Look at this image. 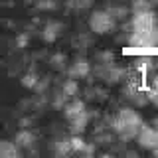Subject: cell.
<instances>
[{"label": "cell", "mask_w": 158, "mask_h": 158, "mask_svg": "<svg viewBox=\"0 0 158 158\" xmlns=\"http://www.w3.org/2000/svg\"><path fill=\"white\" fill-rule=\"evenodd\" d=\"M89 26L97 34H107L109 30L115 26V20H113V16L109 12H95L91 16V20H89Z\"/></svg>", "instance_id": "2"}, {"label": "cell", "mask_w": 158, "mask_h": 158, "mask_svg": "<svg viewBox=\"0 0 158 158\" xmlns=\"http://www.w3.org/2000/svg\"><path fill=\"white\" fill-rule=\"evenodd\" d=\"M18 156V144L10 140L0 142V158H16Z\"/></svg>", "instance_id": "4"}, {"label": "cell", "mask_w": 158, "mask_h": 158, "mask_svg": "<svg viewBox=\"0 0 158 158\" xmlns=\"http://www.w3.org/2000/svg\"><path fill=\"white\" fill-rule=\"evenodd\" d=\"M81 111H85V107H83L81 101H73V103H67V105H65V117H67V118L79 115Z\"/></svg>", "instance_id": "8"}, {"label": "cell", "mask_w": 158, "mask_h": 158, "mask_svg": "<svg viewBox=\"0 0 158 158\" xmlns=\"http://www.w3.org/2000/svg\"><path fill=\"white\" fill-rule=\"evenodd\" d=\"M59 32H61V24H57V22H49L48 26L44 28L42 36H44V40H46V42H53V40H57Z\"/></svg>", "instance_id": "5"}, {"label": "cell", "mask_w": 158, "mask_h": 158, "mask_svg": "<svg viewBox=\"0 0 158 158\" xmlns=\"http://www.w3.org/2000/svg\"><path fill=\"white\" fill-rule=\"evenodd\" d=\"M69 73H71V77H85L89 73V63L85 59H77L71 65V69H69Z\"/></svg>", "instance_id": "6"}, {"label": "cell", "mask_w": 158, "mask_h": 158, "mask_svg": "<svg viewBox=\"0 0 158 158\" xmlns=\"http://www.w3.org/2000/svg\"><path fill=\"white\" fill-rule=\"evenodd\" d=\"M32 142H34V135L30 131H22L20 135L16 136V144L18 146H22V148H28V146H32Z\"/></svg>", "instance_id": "9"}, {"label": "cell", "mask_w": 158, "mask_h": 158, "mask_svg": "<svg viewBox=\"0 0 158 158\" xmlns=\"http://www.w3.org/2000/svg\"><path fill=\"white\" fill-rule=\"evenodd\" d=\"M22 83L26 87H34V85H36V75H26V77L22 79Z\"/></svg>", "instance_id": "11"}, {"label": "cell", "mask_w": 158, "mask_h": 158, "mask_svg": "<svg viewBox=\"0 0 158 158\" xmlns=\"http://www.w3.org/2000/svg\"><path fill=\"white\" fill-rule=\"evenodd\" d=\"M75 91H77V83L73 81V79H69L65 85H63V93H61V95L71 97V95H75Z\"/></svg>", "instance_id": "10"}, {"label": "cell", "mask_w": 158, "mask_h": 158, "mask_svg": "<svg viewBox=\"0 0 158 158\" xmlns=\"http://www.w3.org/2000/svg\"><path fill=\"white\" fill-rule=\"evenodd\" d=\"M115 128L125 138L136 136L138 131H140V118H138V115H136L135 111L125 109V111H121V113H118V117L115 118Z\"/></svg>", "instance_id": "1"}, {"label": "cell", "mask_w": 158, "mask_h": 158, "mask_svg": "<svg viewBox=\"0 0 158 158\" xmlns=\"http://www.w3.org/2000/svg\"><path fill=\"white\" fill-rule=\"evenodd\" d=\"M138 140H140L142 146L156 150L158 148V131H154V128H142L138 132Z\"/></svg>", "instance_id": "3"}, {"label": "cell", "mask_w": 158, "mask_h": 158, "mask_svg": "<svg viewBox=\"0 0 158 158\" xmlns=\"http://www.w3.org/2000/svg\"><path fill=\"white\" fill-rule=\"evenodd\" d=\"M69 123H71V128H73L75 132H81L83 128H85V125H87V113L81 111L79 115H75V117L69 118Z\"/></svg>", "instance_id": "7"}]
</instances>
